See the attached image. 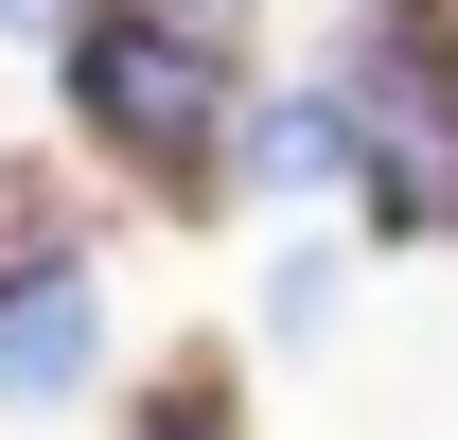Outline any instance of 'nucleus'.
I'll return each mask as SVG.
<instances>
[{"label":"nucleus","mask_w":458,"mask_h":440,"mask_svg":"<svg viewBox=\"0 0 458 440\" xmlns=\"http://www.w3.org/2000/svg\"><path fill=\"white\" fill-rule=\"evenodd\" d=\"M247 89H265V36H247V18L71 0V36H54L71 159H106L123 194H159V212H229V123H247Z\"/></svg>","instance_id":"f257e3e1"},{"label":"nucleus","mask_w":458,"mask_h":440,"mask_svg":"<svg viewBox=\"0 0 458 440\" xmlns=\"http://www.w3.org/2000/svg\"><path fill=\"white\" fill-rule=\"evenodd\" d=\"M318 89L352 123V229L458 247V0H318Z\"/></svg>","instance_id":"f03ea898"},{"label":"nucleus","mask_w":458,"mask_h":440,"mask_svg":"<svg viewBox=\"0 0 458 440\" xmlns=\"http://www.w3.org/2000/svg\"><path fill=\"white\" fill-rule=\"evenodd\" d=\"M106 387V265L71 247V265L0 282V423H71Z\"/></svg>","instance_id":"7ed1b4c3"},{"label":"nucleus","mask_w":458,"mask_h":440,"mask_svg":"<svg viewBox=\"0 0 458 440\" xmlns=\"http://www.w3.org/2000/svg\"><path fill=\"white\" fill-rule=\"evenodd\" d=\"M229 194H247V212H352V123H335V89H318V54L247 89V123H229Z\"/></svg>","instance_id":"20e7f679"},{"label":"nucleus","mask_w":458,"mask_h":440,"mask_svg":"<svg viewBox=\"0 0 458 440\" xmlns=\"http://www.w3.org/2000/svg\"><path fill=\"white\" fill-rule=\"evenodd\" d=\"M123 440H247V370L229 352H176L159 387H123Z\"/></svg>","instance_id":"39448f33"},{"label":"nucleus","mask_w":458,"mask_h":440,"mask_svg":"<svg viewBox=\"0 0 458 440\" xmlns=\"http://www.w3.org/2000/svg\"><path fill=\"white\" fill-rule=\"evenodd\" d=\"M71 36V0H0V54H54Z\"/></svg>","instance_id":"423d86ee"},{"label":"nucleus","mask_w":458,"mask_h":440,"mask_svg":"<svg viewBox=\"0 0 458 440\" xmlns=\"http://www.w3.org/2000/svg\"><path fill=\"white\" fill-rule=\"evenodd\" d=\"M176 18H247V36H265V0H176Z\"/></svg>","instance_id":"0eeeda50"}]
</instances>
